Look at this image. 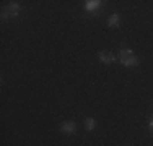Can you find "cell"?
I'll list each match as a JSON object with an SVG mask.
<instances>
[{"label":"cell","mask_w":153,"mask_h":146,"mask_svg":"<svg viewBox=\"0 0 153 146\" xmlns=\"http://www.w3.org/2000/svg\"><path fill=\"white\" fill-rule=\"evenodd\" d=\"M119 60H121L122 65H126V67H137L140 62H138V58L134 55V52L130 49H121L119 50Z\"/></svg>","instance_id":"obj_1"},{"label":"cell","mask_w":153,"mask_h":146,"mask_svg":"<svg viewBox=\"0 0 153 146\" xmlns=\"http://www.w3.org/2000/svg\"><path fill=\"white\" fill-rule=\"evenodd\" d=\"M18 13H20V5L16 2H12L7 7H3L2 18H15V16H18Z\"/></svg>","instance_id":"obj_2"},{"label":"cell","mask_w":153,"mask_h":146,"mask_svg":"<svg viewBox=\"0 0 153 146\" xmlns=\"http://www.w3.org/2000/svg\"><path fill=\"white\" fill-rule=\"evenodd\" d=\"M98 55H100V60L104 62V63H112V62H114V58H116L114 54L109 52V50H101Z\"/></svg>","instance_id":"obj_3"},{"label":"cell","mask_w":153,"mask_h":146,"mask_svg":"<svg viewBox=\"0 0 153 146\" xmlns=\"http://www.w3.org/2000/svg\"><path fill=\"white\" fill-rule=\"evenodd\" d=\"M75 128H76V125H75L74 122H64V123L60 125V130L64 131V133H68V135L74 133Z\"/></svg>","instance_id":"obj_4"},{"label":"cell","mask_w":153,"mask_h":146,"mask_svg":"<svg viewBox=\"0 0 153 146\" xmlns=\"http://www.w3.org/2000/svg\"><path fill=\"white\" fill-rule=\"evenodd\" d=\"M119 23H121V20H119L117 13L111 15V16L108 18V26H119Z\"/></svg>","instance_id":"obj_5"},{"label":"cell","mask_w":153,"mask_h":146,"mask_svg":"<svg viewBox=\"0 0 153 146\" xmlns=\"http://www.w3.org/2000/svg\"><path fill=\"white\" fill-rule=\"evenodd\" d=\"M100 3L101 2H98V0H90V2H86V10H94V8H98L100 7Z\"/></svg>","instance_id":"obj_6"},{"label":"cell","mask_w":153,"mask_h":146,"mask_svg":"<svg viewBox=\"0 0 153 146\" xmlns=\"http://www.w3.org/2000/svg\"><path fill=\"white\" fill-rule=\"evenodd\" d=\"M85 128L86 130H93L94 128V119H91V117L85 119Z\"/></svg>","instance_id":"obj_7"},{"label":"cell","mask_w":153,"mask_h":146,"mask_svg":"<svg viewBox=\"0 0 153 146\" xmlns=\"http://www.w3.org/2000/svg\"><path fill=\"white\" fill-rule=\"evenodd\" d=\"M150 128H152V130H153V119H152V120H150Z\"/></svg>","instance_id":"obj_8"}]
</instances>
